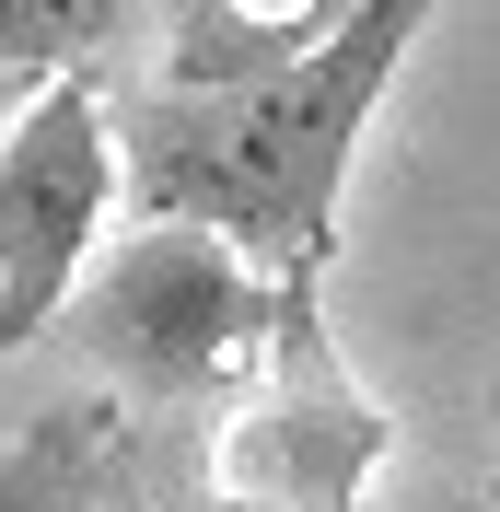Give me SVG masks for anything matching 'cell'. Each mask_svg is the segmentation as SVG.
<instances>
[{
    "instance_id": "obj_1",
    "label": "cell",
    "mask_w": 500,
    "mask_h": 512,
    "mask_svg": "<svg viewBox=\"0 0 500 512\" xmlns=\"http://www.w3.org/2000/svg\"><path fill=\"white\" fill-rule=\"evenodd\" d=\"M442 24V0H361L326 47L256 82H152L117 94V187L140 222H210L268 280L338 268V198L361 128L396 94L407 47Z\"/></svg>"
},
{
    "instance_id": "obj_9",
    "label": "cell",
    "mask_w": 500,
    "mask_h": 512,
    "mask_svg": "<svg viewBox=\"0 0 500 512\" xmlns=\"http://www.w3.org/2000/svg\"><path fill=\"white\" fill-rule=\"evenodd\" d=\"M489 431H500V373H489Z\"/></svg>"
},
{
    "instance_id": "obj_8",
    "label": "cell",
    "mask_w": 500,
    "mask_h": 512,
    "mask_svg": "<svg viewBox=\"0 0 500 512\" xmlns=\"http://www.w3.org/2000/svg\"><path fill=\"white\" fill-rule=\"evenodd\" d=\"M35 82H47V70H0V128H12V117L35 105Z\"/></svg>"
},
{
    "instance_id": "obj_3",
    "label": "cell",
    "mask_w": 500,
    "mask_h": 512,
    "mask_svg": "<svg viewBox=\"0 0 500 512\" xmlns=\"http://www.w3.org/2000/svg\"><path fill=\"white\" fill-rule=\"evenodd\" d=\"M117 105L94 70H47L35 105L0 128V361L70 315V291L117 210Z\"/></svg>"
},
{
    "instance_id": "obj_5",
    "label": "cell",
    "mask_w": 500,
    "mask_h": 512,
    "mask_svg": "<svg viewBox=\"0 0 500 512\" xmlns=\"http://www.w3.org/2000/svg\"><path fill=\"white\" fill-rule=\"evenodd\" d=\"M0 512H128L117 408H105V396H82V408H35L12 443H0Z\"/></svg>"
},
{
    "instance_id": "obj_4",
    "label": "cell",
    "mask_w": 500,
    "mask_h": 512,
    "mask_svg": "<svg viewBox=\"0 0 500 512\" xmlns=\"http://www.w3.org/2000/svg\"><path fill=\"white\" fill-rule=\"evenodd\" d=\"M396 454V408L361 396L326 338V280H280L268 396L221 419V501L256 512H361L373 466Z\"/></svg>"
},
{
    "instance_id": "obj_6",
    "label": "cell",
    "mask_w": 500,
    "mask_h": 512,
    "mask_svg": "<svg viewBox=\"0 0 500 512\" xmlns=\"http://www.w3.org/2000/svg\"><path fill=\"white\" fill-rule=\"evenodd\" d=\"M349 12L361 0H187L175 12V47H163V82H256V70H291Z\"/></svg>"
},
{
    "instance_id": "obj_2",
    "label": "cell",
    "mask_w": 500,
    "mask_h": 512,
    "mask_svg": "<svg viewBox=\"0 0 500 512\" xmlns=\"http://www.w3.org/2000/svg\"><path fill=\"white\" fill-rule=\"evenodd\" d=\"M59 326L140 408H198V396H221V384H245L268 361L280 280L210 222H140L105 268H82Z\"/></svg>"
},
{
    "instance_id": "obj_7",
    "label": "cell",
    "mask_w": 500,
    "mask_h": 512,
    "mask_svg": "<svg viewBox=\"0 0 500 512\" xmlns=\"http://www.w3.org/2000/svg\"><path fill=\"white\" fill-rule=\"evenodd\" d=\"M140 0H0V70H94Z\"/></svg>"
}]
</instances>
